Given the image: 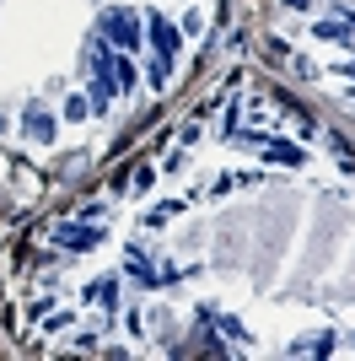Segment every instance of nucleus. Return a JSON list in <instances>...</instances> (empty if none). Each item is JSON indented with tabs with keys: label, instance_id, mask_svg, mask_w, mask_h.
<instances>
[{
	"label": "nucleus",
	"instance_id": "1",
	"mask_svg": "<svg viewBox=\"0 0 355 361\" xmlns=\"http://www.w3.org/2000/svg\"><path fill=\"white\" fill-rule=\"evenodd\" d=\"M103 27L113 32V44H124V49H130V44H140V27H135V22H130L124 11H108V16H103Z\"/></svg>",
	"mask_w": 355,
	"mask_h": 361
},
{
	"label": "nucleus",
	"instance_id": "2",
	"mask_svg": "<svg viewBox=\"0 0 355 361\" xmlns=\"http://www.w3.org/2000/svg\"><path fill=\"white\" fill-rule=\"evenodd\" d=\"M27 135L32 140H49V135H54V119H49L44 108H32V114H27Z\"/></svg>",
	"mask_w": 355,
	"mask_h": 361
},
{
	"label": "nucleus",
	"instance_id": "3",
	"mask_svg": "<svg viewBox=\"0 0 355 361\" xmlns=\"http://www.w3.org/2000/svg\"><path fill=\"white\" fill-rule=\"evenodd\" d=\"M151 32H156V44H162V54H173V49H178V32H173V22H162V16H151Z\"/></svg>",
	"mask_w": 355,
	"mask_h": 361
},
{
	"label": "nucleus",
	"instance_id": "4",
	"mask_svg": "<svg viewBox=\"0 0 355 361\" xmlns=\"http://www.w3.org/2000/svg\"><path fill=\"white\" fill-rule=\"evenodd\" d=\"M318 38H328V44H350V27H340V22H323V27H318Z\"/></svg>",
	"mask_w": 355,
	"mask_h": 361
},
{
	"label": "nucleus",
	"instance_id": "5",
	"mask_svg": "<svg viewBox=\"0 0 355 361\" xmlns=\"http://www.w3.org/2000/svg\"><path fill=\"white\" fill-rule=\"evenodd\" d=\"M264 157H275V162H296V146H264Z\"/></svg>",
	"mask_w": 355,
	"mask_h": 361
},
{
	"label": "nucleus",
	"instance_id": "6",
	"mask_svg": "<svg viewBox=\"0 0 355 361\" xmlns=\"http://www.w3.org/2000/svg\"><path fill=\"white\" fill-rule=\"evenodd\" d=\"M291 6H307V0H291Z\"/></svg>",
	"mask_w": 355,
	"mask_h": 361
}]
</instances>
